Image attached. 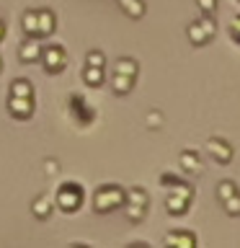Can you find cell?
I'll return each instance as SVG.
<instances>
[{"mask_svg": "<svg viewBox=\"0 0 240 248\" xmlns=\"http://www.w3.org/2000/svg\"><path fill=\"white\" fill-rule=\"evenodd\" d=\"M85 65H93V67H106V57L101 49H90L85 54Z\"/></svg>", "mask_w": 240, "mask_h": 248, "instance_id": "cell-23", "label": "cell"}, {"mask_svg": "<svg viewBox=\"0 0 240 248\" xmlns=\"http://www.w3.org/2000/svg\"><path fill=\"white\" fill-rule=\"evenodd\" d=\"M36 29L39 36H52L54 29H57V16H54L52 8H39L36 11Z\"/></svg>", "mask_w": 240, "mask_h": 248, "instance_id": "cell-10", "label": "cell"}, {"mask_svg": "<svg viewBox=\"0 0 240 248\" xmlns=\"http://www.w3.org/2000/svg\"><path fill=\"white\" fill-rule=\"evenodd\" d=\"M176 181H178V176H173V173H163L160 176V184L165 186V189H168V186H173Z\"/></svg>", "mask_w": 240, "mask_h": 248, "instance_id": "cell-28", "label": "cell"}, {"mask_svg": "<svg viewBox=\"0 0 240 248\" xmlns=\"http://www.w3.org/2000/svg\"><path fill=\"white\" fill-rule=\"evenodd\" d=\"M196 5L204 16H214V11H217V0H196Z\"/></svg>", "mask_w": 240, "mask_h": 248, "instance_id": "cell-24", "label": "cell"}, {"mask_svg": "<svg viewBox=\"0 0 240 248\" xmlns=\"http://www.w3.org/2000/svg\"><path fill=\"white\" fill-rule=\"evenodd\" d=\"M124 202H127V189H121L119 184H101L93 191V212L108 215L114 209L124 207Z\"/></svg>", "mask_w": 240, "mask_h": 248, "instance_id": "cell-1", "label": "cell"}, {"mask_svg": "<svg viewBox=\"0 0 240 248\" xmlns=\"http://www.w3.org/2000/svg\"><path fill=\"white\" fill-rule=\"evenodd\" d=\"M178 166H181V170L189 173V176H201V170H204L196 150H181V155H178Z\"/></svg>", "mask_w": 240, "mask_h": 248, "instance_id": "cell-8", "label": "cell"}, {"mask_svg": "<svg viewBox=\"0 0 240 248\" xmlns=\"http://www.w3.org/2000/svg\"><path fill=\"white\" fill-rule=\"evenodd\" d=\"M207 153L212 155L214 163L227 166V163L232 160V155H235V147H232V142H227L225 137H209L207 140Z\"/></svg>", "mask_w": 240, "mask_h": 248, "instance_id": "cell-6", "label": "cell"}, {"mask_svg": "<svg viewBox=\"0 0 240 248\" xmlns=\"http://www.w3.org/2000/svg\"><path fill=\"white\" fill-rule=\"evenodd\" d=\"M114 73H119V75H127V78H135L137 80V75H139V62L135 57H119L114 62Z\"/></svg>", "mask_w": 240, "mask_h": 248, "instance_id": "cell-14", "label": "cell"}, {"mask_svg": "<svg viewBox=\"0 0 240 248\" xmlns=\"http://www.w3.org/2000/svg\"><path fill=\"white\" fill-rule=\"evenodd\" d=\"M39 54H42V44H39L34 36H29V42H23V44L18 46V60L23 62V65L39 62Z\"/></svg>", "mask_w": 240, "mask_h": 248, "instance_id": "cell-11", "label": "cell"}, {"mask_svg": "<svg viewBox=\"0 0 240 248\" xmlns=\"http://www.w3.org/2000/svg\"><path fill=\"white\" fill-rule=\"evenodd\" d=\"M127 202H135V204H147V207H150V194H147L142 186H129V189H127Z\"/></svg>", "mask_w": 240, "mask_h": 248, "instance_id": "cell-20", "label": "cell"}, {"mask_svg": "<svg viewBox=\"0 0 240 248\" xmlns=\"http://www.w3.org/2000/svg\"><path fill=\"white\" fill-rule=\"evenodd\" d=\"M163 246H173V248H196V235L191 230H173L163 238Z\"/></svg>", "mask_w": 240, "mask_h": 248, "instance_id": "cell-9", "label": "cell"}, {"mask_svg": "<svg viewBox=\"0 0 240 248\" xmlns=\"http://www.w3.org/2000/svg\"><path fill=\"white\" fill-rule=\"evenodd\" d=\"M39 60H42V67H44L46 75H60L62 70L67 67V52H65V46H60V44L42 46Z\"/></svg>", "mask_w": 240, "mask_h": 248, "instance_id": "cell-5", "label": "cell"}, {"mask_svg": "<svg viewBox=\"0 0 240 248\" xmlns=\"http://www.w3.org/2000/svg\"><path fill=\"white\" fill-rule=\"evenodd\" d=\"M8 114L13 116V119H31L34 116V98H21V96H11L8 98Z\"/></svg>", "mask_w": 240, "mask_h": 248, "instance_id": "cell-7", "label": "cell"}, {"mask_svg": "<svg viewBox=\"0 0 240 248\" xmlns=\"http://www.w3.org/2000/svg\"><path fill=\"white\" fill-rule=\"evenodd\" d=\"M104 78H106V67H93V65H85L83 67V80L88 83L90 88L104 85Z\"/></svg>", "mask_w": 240, "mask_h": 248, "instance_id": "cell-17", "label": "cell"}, {"mask_svg": "<svg viewBox=\"0 0 240 248\" xmlns=\"http://www.w3.org/2000/svg\"><path fill=\"white\" fill-rule=\"evenodd\" d=\"M108 85H111V91L116 93V96H127V93L135 88V78H127V75L111 73V80H108Z\"/></svg>", "mask_w": 240, "mask_h": 248, "instance_id": "cell-15", "label": "cell"}, {"mask_svg": "<svg viewBox=\"0 0 240 248\" xmlns=\"http://www.w3.org/2000/svg\"><path fill=\"white\" fill-rule=\"evenodd\" d=\"M5 31H8V26H5V21H0V42H3V36H5Z\"/></svg>", "mask_w": 240, "mask_h": 248, "instance_id": "cell-29", "label": "cell"}, {"mask_svg": "<svg viewBox=\"0 0 240 248\" xmlns=\"http://www.w3.org/2000/svg\"><path fill=\"white\" fill-rule=\"evenodd\" d=\"M238 191V184L235 181H220L217 184V199H227V197H232V194Z\"/></svg>", "mask_w": 240, "mask_h": 248, "instance_id": "cell-22", "label": "cell"}, {"mask_svg": "<svg viewBox=\"0 0 240 248\" xmlns=\"http://www.w3.org/2000/svg\"><path fill=\"white\" fill-rule=\"evenodd\" d=\"M191 202H194V186L191 184H186V181L178 178L173 186H168V199H165L168 215H173V217L186 215L189 207H191Z\"/></svg>", "mask_w": 240, "mask_h": 248, "instance_id": "cell-3", "label": "cell"}, {"mask_svg": "<svg viewBox=\"0 0 240 248\" xmlns=\"http://www.w3.org/2000/svg\"><path fill=\"white\" fill-rule=\"evenodd\" d=\"M52 209H54V202L46 194H39V197L31 199V212H34L36 220H46L52 215Z\"/></svg>", "mask_w": 240, "mask_h": 248, "instance_id": "cell-12", "label": "cell"}, {"mask_svg": "<svg viewBox=\"0 0 240 248\" xmlns=\"http://www.w3.org/2000/svg\"><path fill=\"white\" fill-rule=\"evenodd\" d=\"M21 29H23V34H26V36L39 39V29H36V11H26V13H23V18H21Z\"/></svg>", "mask_w": 240, "mask_h": 248, "instance_id": "cell-19", "label": "cell"}, {"mask_svg": "<svg viewBox=\"0 0 240 248\" xmlns=\"http://www.w3.org/2000/svg\"><path fill=\"white\" fill-rule=\"evenodd\" d=\"M222 207H225V212H227L230 217H240V189L232 194V197L222 199Z\"/></svg>", "mask_w": 240, "mask_h": 248, "instance_id": "cell-21", "label": "cell"}, {"mask_svg": "<svg viewBox=\"0 0 240 248\" xmlns=\"http://www.w3.org/2000/svg\"><path fill=\"white\" fill-rule=\"evenodd\" d=\"M238 3H240V0H238Z\"/></svg>", "mask_w": 240, "mask_h": 248, "instance_id": "cell-31", "label": "cell"}, {"mask_svg": "<svg viewBox=\"0 0 240 248\" xmlns=\"http://www.w3.org/2000/svg\"><path fill=\"white\" fill-rule=\"evenodd\" d=\"M230 39H232V42H238V44H240V13H238L235 18L230 21Z\"/></svg>", "mask_w": 240, "mask_h": 248, "instance_id": "cell-25", "label": "cell"}, {"mask_svg": "<svg viewBox=\"0 0 240 248\" xmlns=\"http://www.w3.org/2000/svg\"><path fill=\"white\" fill-rule=\"evenodd\" d=\"M160 124H163V114L160 111H150V114H147V127L158 129Z\"/></svg>", "mask_w": 240, "mask_h": 248, "instance_id": "cell-27", "label": "cell"}, {"mask_svg": "<svg viewBox=\"0 0 240 248\" xmlns=\"http://www.w3.org/2000/svg\"><path fill=\"white\" fill-rule=\"evenodd\" d=\"M217 34V23L212 21V16H204V18H196L186 26V36L194 46H204L214 39Z\"/></svg>", "mask_w": 240, "mask_h": 248, "instance_id": "cell-4", "label": "cell"}, {"mask_svg": "<svg viewBox=\"0 0 240 248\" xmlns=\"http://www.w3.org/2000/svg\"><path fill=\"white\" fill-rule=\"evenodd\" d=\"M116 5H119L121 13L129 16L132 21H139V18L145 16V11H147L145 0H116Z\"/></svg>", "mask_w": 240, "mask_h": 248, "instance_id": "cell-13", "label": "cell"}, {"mask_svg": "<svg viewBox=\"0 0 240 248\" xmlns=\"http://www.w3.org/2000/svg\"><path fill=\"white\" fill-rule=\"evenodd\" d=\"M83 199H85V191L77 181L60 184L57 191H54V207L62 209L65 215H75L83 207Z\"/></svg>", "mask_w": 240, "mask_h": 248, "instance_id": "cell-2", "label": "cell"}, {"mask_svg": "<svg viewBox=\"0 0 240 248\" xmlns=\"http://www.w3.org/2000/svg\"><path fill=\"white\" fill-rule=\"evenodd\" d=\"M147 204H135V202H124V212H127V220L132 225H139L147 217Z\"/></svg>", "mask_w": 240, "mask_h": 248, "instance_id": "cell-18", "label": "cell"}, {"mask_svg": "<svg viewBox=\"0 0 240 248\" xmlns=\"http://www.w3.org/2000/svg\"><path fill=\"white\" fill-rule=\"evenodd\" d=\"M44 173L46 176H57L60 173V166H57V160H54V158H46L44 160Z\"/></svg>", "mask_w": 240, "mask_h": 248, "instance_id": "cell-26", "label": "cell"}, {"mask_svg": "<svg viewBox=\"0 0 240 248\" xmlns=\"http://www.w3.org/2000/svg\"><path fill=\"white\" fill-rule=\"evenodd\" d=\"M0 73H3V60H0Z\"/></svg>", "mask_w": 240, "mask_h": 248, "instance_id": "cell-30", "label": "cell"}, {"mask_svg": "<svg viewBox=\"0 0 240 248\" xmlns=\"http://www.w3.org/2000/svg\"><path fill=\"white\" fill-rule=\"evenodd\" d=\"M8 96H21V98H34V85L26 78H15L8 88Z\"/></svg>", "mask_w": 240, "mask_h": 248, "instance_id": "cell-16", "label": "cell"}]
</instances>
